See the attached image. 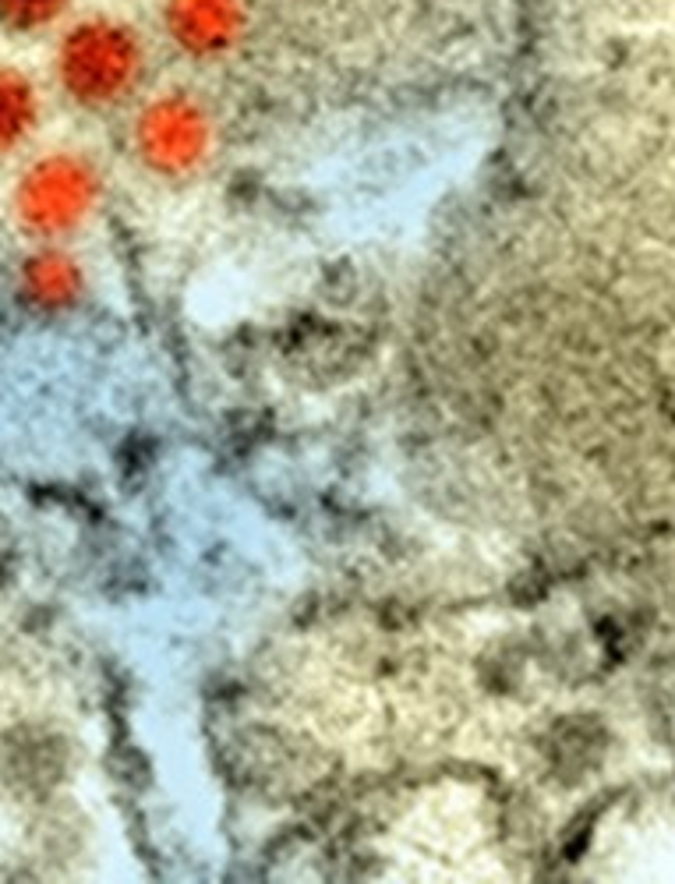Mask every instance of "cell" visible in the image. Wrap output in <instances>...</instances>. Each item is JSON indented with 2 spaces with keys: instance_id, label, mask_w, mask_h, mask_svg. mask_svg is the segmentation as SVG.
<instances>
[{
  "instance_id": "obj_4",
  "label": "cell",
  "mask_w": 675,
  "mask_h": 884,
  "mask_svg": "<svg viewBox=\"0 0 675 884\" xmlns=\"http://www.w3.org/2000/svg\"><path fill=\"white\" fill-rule=\"evenodd\" d=\"M163 32L191 61L234 54L248 32V0H163Z\"/></svg>"
},
{
  "instance_id": "obj_7",
  "label": "cell",
  "mask_w": 675,
  "mask_h": 884,
  "mask_svg": "<svg viewBox=\"0 0 675 884\" xmlns=\"http://www.w3.org/2000/svg\"><path fill=\"white\" fill-rule=\"evenodd\" d=\"M71 0H0V29L11 36H32L64 18Z\"/></svg>"
},
{
  "instance_id": "obj_6",
  "label": "cell",
  "mask_w": 675,
  "mask_h": 884,
  "mask_svg": "<svg viewBox=\"0 0 675 884\" xmlns=\"http://www.w3.org/2000/svg\"><path fill=\"white\" fill-rule=\"evenodd\" d=\"M43 100L25 71L0 64V160L18 153L39 128Z\"/></svg>"
},
{
  "instance_id": "obj_2",
  "label": "cell",
  "mask_w": 675,
  "mask_h": 884,
  "mask_svg": "<svg viewBox=\"0 0 675 884\" xmlns=\"http://www.w3.org/2000/svg\"><path fill=\"white\" fill-rule=\"evenodd\" d=\"M103 202V170L85 153H46L22 170L11 191V213L29 237L61 241L82 230Z\"/></svg>"
},
{
  "instance_id": "obj_1",
  "label": "cell",
  "mask_w": 675,
  "mask_h": 884,
  "mask_svg": "<svg viewBox=\"0 0 675 884\" xmlns=\"http://www.w3.org/2000/svg\"><path fill=\"white\" fill-rule=\"evenodd\" d=\"M149 68L145 39L128 22L96 15L75 22L57 43L54 75L82 110H114L138 92Z\"/></svg>"
},
{
  "instance_id": "obj_3",
  "label": "cell",
  "mask_w": 675,
  "mask_h": 884,
  "mask_svg": "<svg viewBox=\"0 0 675 884\" xmlns=\"http://www.w3.org/2000/svg\"><path fill=\"white\" fill-rule=\"evenodd\" d=\"M216 145L213 114L191 92H160L138 110L131 124V149L149 174L184 181L209 163Z\"/></svg>"
},
{
  "instance_id": "obj_5",
  "label": "cell",
  "mask_w": 675,
  "mask_h": 884,
  "mask_svg": "<svg viewBox=\"0 0 675 884\" xmlns=\"http://www.w3.org/2000/svg\"><path fill=\"white\" fill-rule=\"evenodd\" d=\"M18 298L43 315L71 312L85 298V269L68 248L46 241L18 266Z\"/></svg>"
}]
</instances>
